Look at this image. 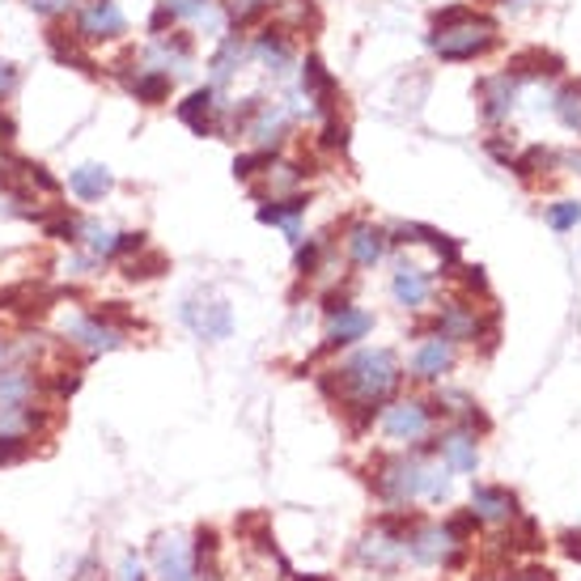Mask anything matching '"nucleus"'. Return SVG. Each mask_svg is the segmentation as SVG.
<instances>
[{
  "mask_svg": "<svg viewBox=\"0 0 581 581\" xmlns=\"http://www.w3.org/2000/svg\"><path fill=\"white\" fill-rule=\"evenodd\" d=\"M497 47V22L493 17H480L471 9H446L433 17V31H428V51L446 64H467V60H480Z\"/></svg>",
  "mask_w": 581,
  "mask_h": 581,
  "instance_id": "nucleus-2",
  "label": "nucleus"
},
{
  "mask_svg": "<svg viewBox=\"0 0 581 581\" xmlns=\"http://www.w3.org/2000/svg\"><path fill=\"white\" fill-rule=\"evenodd\" d=\"M390 293H395V302L403 311H421L428 302V293H433V276L425 268H416V264H399L390 271Z\"/></svg>",
  "mask_w": 581,
  "mask_h": 581,
  "instance_id": "nucleus-22",
  "label": "nucleus"
},
{
  "mask_svg": "<svg viewBox=\"0 0 581 581\" xmlns=\"http://www.w3.org/2000/svg\"><path fill=\"white\" fill-rule=\"evenodd\" d=\"M154 565L161 581H195L192 547L179 540V535H161L154 543Z\"/></svg>",
  "mask_w": 581,
  "mask_h": 581,
  "instance_id": "nucleus-20",
  "label": "nucleus"
},
{
  "mask_svg": "<svg viewBox=\"0 0 581 581\" xmlns=\"http://www.w3.org/2000/svg\"><path fill=\"white\" fill-rule=\"evenodd\" d=\"M501 581H556L552 569H526V573H518V578H501Z\"/></svg>",
  "mask_w": 581,
  "mask_h": 581,
  "instance_id": "nucleus-50",
  "label": "nucleus"
},
{
  "mask_svg": "<svg viewBox=\"0 0 581 581\" xmlns=\"http://www.w3.org/2000/svg\"><path fill=\"white\" fill-rule=\"evenodd\" d=\"M552 161H556V154H547L543 145H535V149H526L522 157H513L509 166H513V170H518L522 179H535V174H540V170H547Z\"/></svg>",
  "mask_w": 581,
  "mask_h": 581,
  "instance_id": "nucleus-39",
  "label": "nucleus"
},
{
  "mask_svg": "<svg viewBox=\"0 0 581 581\" xmlns=\"http://www.w3.org/2000/svg\"><path fill=\"white\" fill-rule=\"evenodd\" d=\"M116 238H119V230L102 226V221H81V246L89 251V259H94V264L116 255Z\"/></svg>",
  "mask_w": 581,
  "mask_h": 581,
  "instance_id": "nucleus-30",
  "label": "nucleus"
},
{
  "mask_svg": "<svg viewBox=\"0 0 581 581\" xmlns=\"http://www.w3.org/2000/svg\"><path fill=\"white\" fill-rule=\"evenodd\" d=\"M475 526H480V518H475L471 509H463V513H455V518L446 522V531H450V535H455V540H459V543L471 540V535H475Z\"/></svg>",
  "mask_w": 581,
  "mask_h": 581,
  "instance_id": "nucleus-45",
  "label": "nucleus"
},
{
  "mask_svg": "<svg viewBox=\"0 0 581 581\" xmlns=\"http://www.w3.org/2000/svg\"><path fill=\"white\" fill-rule=\"evenodd\" d=\"M306 195H271V199H264L259 204V221L264 226H280V230L289 233V242H302V230H298V217L306 213Z\"/></svg>",
  "mask_w": 581,
  "mask_h": 581,
  "instance_id": "nucleus-24",
  "label": "nucleus"
},
{
  "mask_svg": "<svg viewBox=\"0 0 581 581\" xmlns=\"http://www.w3.org/2000/svg\"><path fill=\"white\" fill-rule=\"evenodd\" d=\"M166 268H170V259H166L161 251H149V246L136 251L132 259H123V276H128V280H154V276H161Z\"/></svg>",
  "mask_w": 581,
  "mask_h": 581,
  "instance_id": "nucleus-33",
  "label": "nucleus"
},
{
  "mask_svg": "<svg viewBox=\"0 0 581 581\" xmlns=\"http://www.w3.org/2000/svg\"><path fill=\"white\" fill-rule=\"evenodd\" d=\"M39 378L26 365H0V403H35Z\"/></svg>",
  "mask_w": 581,
  "mask_h": 581,
  "instance_id": "nucleus-29",
  "label": "nucleus"
},
{
  "mask_svg": "<svg viewBox=\"0 0 581 581\" xmlns=\"http://www.w3.org/2000/svg\"><path fill=\"white\" fill-rule=\"evenodd\" d=\"M271 157L276 154H268V149H255V154L233 157V179H238V183H251L255 174H264V170H268Z\"/></svg>",
  "mask_w": 581,
  "mask_h": 581,
  "instance_id": "nucleus-37",
  "label": "nucleus"
},
{
  "mask_svg": "<svg viewBox=\"0 0 581 581\" xmlns=\"http://www.w3.org/2000/svg\"><path fill=\"white\" fill-rule=\"evenodd\" d=\"M246 56H251V43L242 39L238 31H230L226 39L217 43V51L208 56V85H213V89H226V85L242 73Z\"/></svg>",
  "mask_w": 581,
  "mask_h": 581,
  "instance_id": "nucleus-16",
  "label": "nucleus"
},
{
  "mask_svg": "<svg viewBox=\"0 0 581 581\" xmlns=\"http://www.w3.org/2000/svg\"><path fill=\"white\" fill-rule=\"evenodd\" d=\"M145 246H149V233L145 230H123L116 238V255H111V259H132V255L145 251Z\"/></svg>",
  "mask_w": 581,
  "mask_h": 581,
  "instance_id": "nucleus-43",
  "label": "nucleus"
},
{
  "mask_svg": "<svg viewBox=\"0 0 581 581\" xmlns=\"http://www.w3.org/2000/svg\"><path fill=\"white\" fill-rule=\"evenodd\" d=\"M13 141H17V123H13V116L0 107V166L13 154Z\"/></svg>",
  "mask_w": 581,
  "mask_h": 581,
  "instance_id": "nucleus-46",
  "label": "nucleus"
},
{
  "mask_svg": "<svg viewBox=\"0 0 581 581\" xmlns=\"http://www.w3.org/2000/svg\"><path fill=\"white\" fill-rule=\"evenodd\" d=\"M374 488L378 497L390 505H408L421 497V480H425V463L421 459H408V455H395V459H378L374 467Z\"/></svg>",
  "mask_w": 581,
  "mask_h": 581,
  "instance_id": "nucleus-4",
  "label": "nucleus"
},
{
  "mask_svg": "<svg viewBox=\"0 0 581 581\" xmlns=\"http://www.w3.org/2000/svg\"><path fill=\"white\" fill-rule=\"evenodd\" d=\"M47 51H51V60L64 64V69H77V73H85V77H102V69H98L89 43H81L77 31L51 26V31H47Z\"/></svg>",
  "mask_w": 581,
  "mask_h": 581,
  "instance_id": "nucleus-15",
  "label": "nucleus"
},
{
  "mask_svg": "<svg viewBox=\"0 0 581 581\" xmlns=\"http://www.w3.org/2000/svg\"><path fill=\"white\" fill-rule=\"evenodd\" d=\"M179 318H183V327L192 331L195 340H204V344H217V340H226L233 331V314L221 298H199L195 293V298H187L179 306Z\"/></svg>",
  "mask_w": 581,
  "mask_h": 581,
  "instance_id": "nucleus-6",
  "label": "nucleus"
},
{
  "mask_svg": "<svg viewBox=\"0 0 581 581\" xmlns=\"http://www.w3.org/2000/svg\"><path fill=\"white\" fill-rule=\"evenodd\" d=\"M77 39L98 47V43H119L128 35V17L119 9V0H85L77 4Z\"/></svg>",
  "mask_w": 581,
  "mask_h": 581,
  "instance_id": "nucleus-5",
  "label": "nucleus"
},
{
  "mask_svg": "<svg viewBox=\"0 0 581 581\" xmlns=\"http://www.w3.org/2000/svg\"><path fill=\"white\" fill-rule=\"evenodd\" d=\"M217 552H221L217 531H213V526H199V531H195L192 560H195V569H204V578H208V581H217Z\"/></svg>",
  "mask_w": 581,
  "mask_h": 581,
  "instance_id": "nucleus-32",
  "label": "nucleus"
},
{
  "mask_svg": "<svg viewBox=\"0 0 581 581\" xmlns=\"http://www.w3.org/2000/svg\"><path fill=\"white\" fill-rule=\"evenodd\" d=\"M119 581H145V569H141L136 552H128V556H123V565H119Z\"/></svg>",
  "mask_w": 581,
  "mask_h": 581,
  "instance_id": "nucleus-48",
  "label": "nucleus"
},
{
  "mask_svg": "<svg viewBox=\"0 0 581 581\" xmlns=\"http://www.w3.org/2000/svg\"><path fill=\"white\" fill-rule=\"evenodd\" d=\"M323 149H327V154H344V149H349V123L340 116L323 119Z\"/></svg>",
  "mask_w": 581,
  "mask_h": 581,
  "instance_id": "nucleus-40",
  "label": "nucleus"
},
{
  "mask_svg": "<svg viewBox=\"0 0 581 581\" xmlns=\"http://www.w3.org/2000/svg\"><path fill=\"white\" fill-rule=\"evenodd\" d=\"M336 378H323V387L336 390L344 399V412H352V428H365L374 421V412L387 403L390 395L399 390V356L390 349H361L352 352L340 370H331Z\"/></svg>",
  "mask_w": 581,
  "mask_h": 581,
  "instance_id": "nucleus-1",
  "label": "nucleus"
},
{
  "mask_svg": "<svg viewBox=\"0 0 581 581\" xmlns=\"http://www.w3.org/2000/svg\"><path fill=\"white\" fill-rule=\"evenodd\" d=\"M141 69H154V73H166V77H187L192 73V39L187 35H157L149 39V47L136 56Z\"/></svg>",
  "mask_w": 581,
  "mask_h": 581,
  "instance_id": "nucleus-9",
  "label": "nucleus"
},
{
  "mask_svg": "<svg viewBox=\"0 0 581 581\" xmlns=\"http://www.w3.org/2000/svg\"><path fill=\"white\" fill-rule=\"evenodd\" d=\"M412 526H416L412 513H387V518L361 540V547H356L361 565L383 569V573H395V569L403 565V556H408V535H412Z\"/></svg>",
  "mask_w": 581,
  "mask_h": 581,
  "instance_id": "nucleus-3",
  "label": "nucleus"
},
{
  "mask_svg": "<svg viewBox=\"0 0 581 581\" xmlns=\"http://www.w3.org/2000/svg\"><path fill=\"white\" fill-rule=\"evenodd\" d=\"M395 242H408V246H428L446 268H455L459 264V242L455 238H446V233L428 230V226H395L390 230V246Z\"/></svg>",
  "mask_w": 581,
  "mask_h": 581,
  "instance_id": "nucleus-25",
  "label": "nucleus"
},
{
  "mask_svg": "<svg viewBox=\"0 0 581 581\" xmlns=\"http://www.w3.org/2000/svg\"><path fill=\"white\" fill-rule=\"evenodd\" d=\"M69 187H73V195H77V199L94 204V199L111 195V187H116V174H111L107 166H98V161H85V166H77V170L69 174Z\"/></svg>",
  "mask_w": 581,
  "mask_h": 581,
  "instance_id": "nucleus-28",
  "label": "nucleus"
},
{
  "mask_svg": "<svg viewBox=\"0 0 581 581\" xmlns=\"http://www.w3.org/2000/svg\"><path fill=\"white\" fill-rule=\"evenodd\" d=\"M552 107H556V119H560L569 132H578L581 136V81L578 85H565V89L556 94V102H552Z\"/></svg>",
  "mask_w": 581,
  "mask_h": 581,
  "instance_id": "nucleus-36",
  "label": "nucleus"
},
{
  "mask_svg": "<svg viewBox=\"0 0 581 581\" xmlns=\"http://www.w3.org/2000/svg\"><path fill=\"white\" fill-rule=\"evenodd\" d=\"M123 336L128 331H119V327H111L102 314H73L69 323H64V340L73 344V349H81L85 356H102V352H116L123 349Z\"/></svg>",
  "mask_w": 581,
  "mask_h": 581,
  "instance_id": "nucleus-8",
  "label": "nucleus"
},
{
  "mask_svg": "<svg viewBox=\"0 0 581 581\" xmlns=\"http://www.w3.org/2000/svg\"><path fill=\"white\" fill-rule=\"evenodd\" d=\"M251 56H259L268 64L271 77H285L293 69V35L285 26H264L259 39L251 43Z\"/></svg>",
  "mask_w": 581,
  "mask_h": 581,
  "instance_id": "nucleus-21",
  "label": "nucleus"
},
{
  "mask_svg": "<svg viewBox=\"0 0 581 581\" xmlns=\"http://www.w3.org/2000/svg\"><path fill=\"white\" fill-rule=\"evenodd\" d=\"M370 327H374V314L361 311V306H344L340 314H331L323 349H349V344H356V340L370 336Z\"/></svg>",
  "mask_w": 581,
  "mask_h": 581,
  "instance_id": "nucleus-23",
  "label": "nucleus"
},
{
  "mask_svg": "<svg viewBox=\"0 0 581 581\" xmlns=\"http://www.w3.org/2000/svg\"><path fill=\"white\" fill-rule=\"evenodd\" d=\"M302 98H306V107L318 111V116H336V102H340V85L336 77L327 73V64L318 60V56H306L302 60Z\"/></svg>",
  "mask_w": 581,
  "mask_h": 581,
  "instance_id": "nucleus-14",
  "label": "nucleus"
},
{
  "mask_svg": "<svg viewBox=\"0 0 581 581\" xmlns=\"http://www.w3.org/2000/svg\"><path fill=\"white\" fill-rule=\"evenodd\" d=\"M581 221V204L578 199H560V204H552V208H547V226H552V230H573V226H578Z\"/></svg>",
  "mask_w": 581,
  "mask_h": 581,
  "instance_id": "nucleus-41",
  "label": "nucleus"
},
{
  "mask_svg": "<svg viewBox=\"0 0 581 581\" xmlns=\"http://www.w3.org/2000/svg\"><path fill=\"white\" fill-rule=\"evenodd\" d=\"M17 85H22V73H17V64L0 60V102H4V98H13V94H17Z\"/></svg>",
  "mask_w": 581,
  "mask_h": 581,
  "instance_id": "nucleus-47",
  "label": "nucleus"
},
{
  "mask_svg": "<svg viewBox=\"0 0 581 581\" xmlns=\"http://www.w3.org/2000/svg\"><path fill=\"white\" fill-rule=\"evenodd\" d=\"M505 552H535V547H543L540 540V522L535 518H513L509 522V535H505Z\"/></svg>",
  "mask_w": 581,
  "mask_h": 581,
  "instance_id": "nucleus-34",
  "label": "nucleus"
},
{
  "mask_svg": "<svg viewBox=\"0 0 581 581\" xmlns=\"http://www.w3.org/2000/svg\"><path fill=\"white\" fill-rule=\"evenodd\" d=\"M433 331L441 336V340H450V344H475V340H484L488 349L497 344V323L484 331V323H480V311L475 306H467V302H450L446 311L433 318Z\"/></svg>",
  "mask_w": 581,
  "mask_h": 581,
  "instance_id": "nucleus-10",
  "label": "nucleus"
},
{
  "mask_svg": "<svg viewBox=\"0 0 581 581\" xmlns=\"http://www.w3.org/2000/svg\"><path fill=\"white\" fill-rule=\"evenodd\" d=\"M450 370H455V344H450V340L433 336V340H425V344L416 349L412 374H416L421 383H437V378H441V374H450Z\"/></svg>",
  "mask_w": 581,
  "mask_h": 581,
  "instance_id": "nucleus-27",
  "label": "nucleus"
},
{
  "mask_svg": "<svg viewBox=\"0 0 581 581\" xmlns=\"http://www.w3.org/2000/svg\"><path fill=\"white\" fill-rule=\"evenodd\" d=\"M560 547H565L569 560H578L581 565V531H565V535H560Z\"/></svg>",
  "mask_w": 581,
  "mask_h": 581,
  "instance_id": "nucleus-49",
  "label": "nucleus"
},
{
  "mask_svg": "<svg viewBox=\"0 0 581 581\" xmlns=\"http://www.w3.org/2000/svg\"><path fill=\"white\" fill-rule=\"evenodd\" d=\"M344 246H349V259L356 268H374V264H383V255L390 251V230L370 226V221H356V226H349Z\"/></svg>",
  "mask_w": 581,
  "mask_h": 581,
  "instance_id": "nucleus-17",
  "label": "nucleus"
},
{
  "mask_svg": "<svg viewBox=\"0 0 581 581\" xmlns=\"http://www.w3.org/2000/svg\"><path fill=\"white\" fill-rule=\"evenodd\" d=\"M408 556L416 565H441V569H459L463 565V543L455 540L446 526H412L408 535Z\"/></svg>",
  "mask_w": 581,
  "mask_h": 581,
  "instance_id": "nucleus-7",
  "label": "nucleus"
},
{
  "mask_svg": "<svg viewBox=\"0 0 581 581\" xmlns=\"http://www.w3.org/2000/svg\"><path fill=\"white\" fill-rule=\"evenodd\" d=\"M293 132V107H285V102H259V111L251 116V123H246V132L242 136H251L255 141V149H268V154H276L280 145H285V136Z\"/></svg>",
  "mask_w": 581,
  "mask_h": 581,
  "instance_id": "nucleus-12",
  "label": "nucleus"
},
{
  "mask_svg": "<svg viewBox=\"0 0 581 581\" xmlns=\"http://www.w3.org/2000/svg\"><path fill=\"white\" fill-rule=\"evenodd\" d=\"M390 441H425L428 428H433V403L425 399H399L390 403L387 416H383Z\"/></svg>",
  "mask_w": 581,
  "mask_h": 581,
  "instance_id": "nucleus-11",
  "label": "nucleus"
},
{
  "mask_svg": "<svg viewBox=\"0 0 581 581\" xmlns=\"http://www.w3.org/2000/svg\"><path fill=\"white\" fill-rule=\"evenodd\" d=\"M26 9L39 13V17H47V22H56V17L77 13V0H26Z\"/></svg>",
  "mask_w": 581,
  "mask_h": 581,
  "instance_id": "nucleus-42",
  "label": "nucleus"
},
{
  "mask_svg": "<svg viewBox=\"0 0 581 581\" xmlns=\"http://www.w3.org/2000/svg\"><path fill=\"white\" fill-rule=\"evenodd\" d=\"M518 107V77L509 73H497V77L480 81V116L488 123H505Z\"/></svg>",
  "mask_w": 581,
  "mask_h": 581,
  "instance_id": "nucleus-19",
  "label": "nucleus"
},
{
  "mask_svg": "<svg viewBox=\"0 0 581 581\" xmlns=\"http://www.w3.org/2000/svg\"><path fill=\"white\" fill-rule=\"evenodd\" d=\"M298 581H331V578H298Z\"/></svg>",
  "mask_w": 581,
  "mask_h": 581,
  "instance_id": "nucleus-51",
  "label": "nucleus"
},
{
  "mask_svg": "<svg viewBox=\"0 0 581 581\" xmlns=\"http://www.w3.org/2000/svg\"><path fill=\"white\" fill-rule=\"evenodd\" d=\"M437 450H441V463L450 467V471H459V475H471L480 467V446H475V433L471 428H450L437 441Z\"/></svg>",
  "mask_w": 581,
  "mask_h": 581,
  "instance_id": "nucleus-26",
  "label": "nucleus"
},
{
  "mask_svg": "<svg viewBox=\"0 0 581 581\" xmlns=\"http://www.w3.org/2000/svg\"><path fill=\"white\" fill-rule=\"evenodd\" d=\"M174 116H179L183 128H192L195 136H213V132H217V119H221V89L199 85V89H192V94L174 107Z\"/></svg>",
  "mask_w": 581,
  "mask_h": 581,
  "instance_id": "nucleus-13",
  "label": "nucleus"
},
{
  "mask_svg": "<svg viewBox=\"0 0 581 581\" xmlns=\"http://www.w3.org/2000/svg\"><path fill=\"white\" fill-rule=\"evenodd\" d=\"M471 513L480 522H493V526H505L518 518V497L501 488V484H475L471 488Z\"/></svg>",
  "mask_w": 581,
  "mask_h": 581,
  "instance_id": "nucleus-18",
  "label": "nucleus"
},
{
  "mask_svg": "<svg viewBox=\"0 0 581 581\" xmlns=\"http://www.w3.org/2000/svg\"><path fill=\"white\" fill-rule=\"evenodd\" d=\"M421 497L428 501H446L450 497V467H425V480H421Z\"/></svg>",
  "mask_w": 581,
  "mask_h": 581,
  "instance_id": "nucleus-38",
  "label": "nucleus"
},
{
  "mask_svg": "<svg viewBox=\"0 0 581 581\" xmlns=\"http://www.w3.org/2000/svg\"><path fill=\"white\" fill-rule=\"evenodd\" d=\"M318 259H323V242H318V238H311L306 246L298 242V271H302V276H314V271H318Z\"/></svg>",
  "mask_w": 581,
  "mask_h": 581,
  "instance_id": "nucleus-44",
  "label": "nucleus"
},
{
  "mask_svg": "<svg viewBox=\"0 0 581 581\" xmlns=\"http://www.w3.org/2000/svg\"><path fill=\"white\" fill-rule=\"evenodd\" d=\"M43 233L56 242H81V217H73L64 204H56L51 213H43Z\"/></svg>",
  "mask_w": 581,
  "mask_h": 581,
  "instance_id": "nucleus-31",
  "label": "nucleus"
},
{
  "mask_svg": "<svg viewBox=\"0 0 581 581\" xmlns=\"http://www.w3.org/2000/svg\"><path fill=\"white\" fill-rule=\"evenodd\" d=\"M552 73H560V60L543 56V51H526L509 64V77H552Z\"/></svg>",
  "mask_w": 581,
  "mask_h": 581,
  "instance_id": "nucleus-35",
  "label": "nucleus"
}]
</instances>
